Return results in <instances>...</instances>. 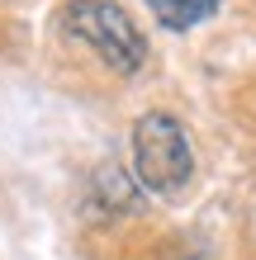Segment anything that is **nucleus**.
I'll return each mask as SVG.
<instances>
[{
  "instance_id": "nucleus-1",
  "label": "nucleus",
  "mask_w": 256,
  "mask_h": 260,
  "mask_svg": "<svg viewBox=\"0 0 256 260\" xmlns=\"http://www.w3.org/2000/svg\"><path fill=\"white\" fill-rule=\"evenodd\" d=\"M133 171L152 194H180L194 175V147L171 114H143L133 123Z\"/></svg>"
},
{
  "instance_id": "nucleus-2",
  "label": "nucleus",
  "mask_w": 256,
  "mask_h": 260,
  "mask_svg": "<svg viewBox=\"0 0 256 260\" xmlns=\"http://www.w3.org/2000/svg\"><path fill=\"white\" fill-rule=\"evenodd\" d=\"M67 28H71V38H81L119 76L143 71V62H147V38L138 34V24L114 0H71L67 5Z\"/></svg>"
},
{
  "instance_id": "nucleus-3",
  "label": "nucleus",
  "mask_w": 256,
  "mask_h": 260,
  "mask_svg": "<svg viewBox=\"0 0 256 260\" xmlns=\"http://www.w3.org/2000/svg\"><path fill=\"white\" fill-rule=\"evenodd\" d=\"M147 10L157 14L166 28H194L218 10V0H147Z\"/></svg>"
}]
</instances>
